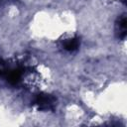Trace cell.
Here are the masks:
<instances>
[{
  "instance_id": "3957f363",
  "label": "cell",
  "mask_w": 127,
  "mask_h": 127,
  "mask_svg": "<svg viewBox=\"0 0 127 127\" xmlns=\"http://www.w3.org/2000/svg\"><path fill=\"white\" fill-rule=\"evenodd\" d=\"M126 25H127L126 16L125 15L120 16L116 22V25H115V34H116L117 38L120 40H124L126 38V35H127Z\"/></svg>"
},
{
  "instance_id": "7a4b0ae2",
  "label": "cell",
  "mask_w": 127,
  "mask_h": 127,
  "mask_svg": "<svg viewBox=\"0 0 127 127\" xmlns=\"http://www.w3.org/2000/svg\"><path fill=\"white\" fill-rule=\"evenodd\" d=\"M79 45H80V40L76 36L66 38V39L63 40V43H62L63 49L66 52H69V53L75 52L79 48Z\"/></svg>"
},
{
  "instance_id": "6da1fadb",
  "label": "cell",
  "mask_w": 127,
  "mask_h": 127,
  "mask_svg": "<svg viewBox=\"0 0 127 127\" xmlns=\"http://www.w3.org/2000/svg\"><path fill=\"white\" fill-rule=\"evenodd\" d=\"M34 104L36 105V107L39 110L48 111V110H51L54 108V106L56 104V98L50 94L41 93V94L37 95V97L35 98Z\"/></svg>"
}]
</instances>
